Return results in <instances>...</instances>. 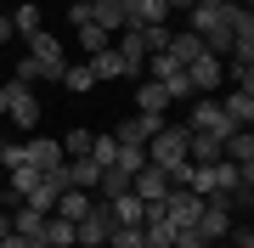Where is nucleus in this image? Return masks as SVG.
<instances>
[{"label":"nucleus","instance_id":"f257e3e1","mask_svg":"<svg viewBox=\"0 0 254 248\" xmlns=\"http://www.w3.org/2000/svg\"><path fill=\"white\" fill-rule=\"evenodd\" d=\"M187 28L203 40V51H232V17H226V6H209V0H198V6L187 11Z\"/></svg>","mask_w":254,"mask_h":248},{"label":"nucleus","instance_id":"f03ea898","mask_svg":"<svg viewBox=\"0 0 254 248\" xmlns=\"http://www.w3.org/2000/svg\"><path fill=\"white\" fill-rule=\"evenodd\" d=\"M147 164L164 169V175H175L187 164V124H158L153 136H147Z\"/></svg>","mask_w":254,"mask_h":248},{"label":"nucleus","instance_id":"7ed1b4c3","mask_svg":"<svg viewBox=\"0 0 254 248\" xmlns=\"http://www.w3.org/2000/svg\"><path fill=\"white\" fill-rule=\"evenodd\" d=\"M0 119H11L17 130H34L40 124V96L28 91V85L6 79V85H0Z\"/></svg>","mask_w":254,"mask_h":248},{"label":"nucleus","instance_id":"20e7f679","mask_svg":"<svg viewBox=\"0 0 254 248\" xmlns=\"http://www.w3.org/2000/svg\"><path fill=\"white\" fill-rule=\"evenodd\" d=\"M28 56L40 62V74L63 85V68H68V51H63V34H46V28H34L28 34Z\"/></svg>","mask_w":254,"mask_h":248},{"label":"nucleus","instance_id":"39448f33","mask_svg":"<svg viewBox=\"0 0 254 248\" xmlns=\"http://www.w3.org/2000/svg\"><path fill=\"white\" fill-rule=\"evenodd\" d=\"M232 130H237V124L220 113V101H192V113H187V136H215V141H226Z\"/></svg>","mask_w":254,"mask_h":248},{"label":"nucleus","instance_id":"423d86ee","mask_svg":"<svg viewBox=\"0 0 254 248\" xmlns=\"http://www.w3.org/2000/svg\"><path fill=\"white\" fill-rule=\"evenodd\" d=\"M198 192H187V186H170V192H164L158 198V209H164V220H170L175 231H192V226H198Z\"/></svg>","mask_w":254,"mask_h":248},{"label":"nucleus","instance_id":"0eeeda50","mask_svg":"<svg viewBox=\"0 0 254 248\" xmlns=\"http://www.w3.org/2000/svg\"><path fill=\"white\" fill-rule=\"evenodd\" d=\"M187 85H192V96H209V91H220V85H226V62H220L215 51L192 56V62H187Z\"/></svg>","mask_w":254,"mask_h":248},{"label":"nucleus","instance_id":"6e6552de","mask_svg":"<svg viewBox=\"0 0 254 248\" xmlns=\"http://www.w3.org/2000/svg\"><path fill=\"white\" fill-rule=\"evenodd\" d=\"M113 56H119V68H125V79H141V68H147L141 28H119V34H113Z\"/></svg>","mask_w":254,"mask_h":248},{"label":"nucleus","instance_id":"1a4fd4ad","mask_svg":"<svg viewBox=\"0 0 254 248\" xmlns=\"http://www.w3.org/2000/svg\"><path fill=\"white\" fill-rule=\"evenodd\" d=\"M23 164L40 169V175H51V169L68 164V152H63V141H51V136H28L23 141Z\"/></svg>","mask_w":254,"mask_h":248},{"label":"nucleus","instance_id":"9d476101","mask_svg":"<svg viewBox=\"0 0 254 248\" xmlns=\"http://www.w3.org/2000/svg\"><path fill=\"white\" fill-rule=\"evenodd\" d=\"M108 237H113V220H108L102 203L85 214V220H73V248H108Z\"/></svg>","mask_w":254,"mask_h":248},{"label":"nucleus","instance_id":"9b49d317","mask_svg":"<svg viewBox=\"0 0 254 248\" xmlns=\"http://www.w3.org/2000/svg\"><path fill=\"white\" fill-rule=\"evenodd\" d=\"M158 124H164V119H147V113H130V119H119V124L108 130V136L119 141V147H147V136H153Z\"/></svg>","mask_w":254,"mask_h":248},{"label":"nucleus","instance_id":"f8f14e48","mask_svg":"<svg viewBox=\"0 0 254 248\" xmlns=\"http://www.w3.org/2000/svg\"><path fill=\"white\" fill-rule=\"evenodd\" d=\"M130 192H136L141 203H158L164 192H170V175H164V169H153V164H141L136 175H130Z\"/></svg>","mask_w":254,"mask_h":248},{"label":"nucleus","instance_id":"ddd939ff","mask_svg":"<svg viewBox=\"0 0 254 248\" xmlns=\"http://www.w3.org/2000/svg\"><path fill=\"white\" fill-rule=\"evenodd\" d=\"M102 209H108V220H113V226H141L147 203H141L136 192H119V198H108V203H102Z\"/></svg>","mask_w":254,"mask_h":248},{"label":"nucleus","instance_id":"4468645a","mask_svg":"<svg viewBox=\"0 0 254 248\" xmlns=\"http://www.w3.org/2000/svg\"><path fill=\"white\" fill-rule=\"evenodd\" d=\"M164 107H170V91H164L158 79H136V113H147V119H158Z\"/></svg>","mask_w":254,"mask_h":248},{"label":"nucleus","instance_id":"2eb2a0df","mask_svg":"<svg viewBox=\"0 0 254 248\" xmlns=\"http://www.w3.org/2000/svg\"><path fill=\"white\" fill-rule=\"evenodd\" d=\"M91 209H96V192H79V186H68V192L57 198V209H51V214H63V220H85Z\"/></svg>","mask_w":254,"mask_h":248},{"label":"nucleus","instance_id":"dca6fc26","mask_svg":"<svg viewBox=\"0 0 254 248\" xmlns=\"http://www.w3.org/2000/svg\"><path fill=\"white\" fill-rule=\"evenodd\" d=\"M220 113H226L237 130H249V124H254V91H232V96H220Z\"/></svg>","mask_w":254,"mask_h":248},{"label":"nucleus","instance_id":"f3484780","mask_svg":"<svg viewBox=\"0 0 254 248\" xmlns=\"http://www.w3.org/2000/svg\"><path fill=\"white\" fill-rule=\"evenodd\" d=\"M85 6H91V23L96 28H108V34L125 28V0H85Z\"/></svg>","mask_w":254,"mask_h":248},{"label":"nucleus","instance_id":"a211bd4d","mask_svg":"<svg viewBox=\"0 0 254 248\" xmlns=\"http://www.w3.org/2000/svg\"><path fill=\"white\" fill-rule=\"evenodd\" d=\"M220 158H232V164L254 169V136H249V130H232V136L220 141Z\"/></svg>","mask_w":254,"mask_h":248},{"label":"nucleus","instance_id":"6ab92c4d","mask_svg":"<svg viewBox=\"0 0 254 248\" xmlns=\"http://www.w3.org/2000/svg\"><path fill=\"white\" fill-rule=\"evenodd\" d=\"M40 248H73V220L46 214V226H40Z\"/></svg>","mask_w":254,"mask_h":248},{"label":"nucleus","instance_id":"aec40b11","mask_svg":"<svg viewBox=\"0 0 254 248\" xmlns=\"http://www.w3.org/2000/svg\"><path fill=\"white\" fill-rule=\"evenodd\" d=\"M40 226H46V214L28 209V203H17V214H11V231H17V237H28V243H40Z\"/></svg>","mask_w":254,"mask_h":248},{"label":"nucleus","instance_id":"412c9836","mask_svg":"<svg viewBox=\"0 0 254 248\" xmlns=\"http://www.w3.org/2000/svg\"><path fill=\"white\" fill-rule=\"evenodd\" d=\"M85 68H91L96 79H125V68H119V56H113V46H102V51H91V56H85Z\"/></svg>","mask_w":254,"mask_h":248},{"label":"nucleus","instance_id":"4be33fe9","mask_svg":"<svg viewBox=\"0 0 254 248\" xmlns=\"http://www.w3.org/2000/svg\"><path fill=\"white\" fill-rule=\"evenodd\" d=\"M63 91H68V96H85V91H96V74H91L85 62H68V68H63Z\"/></svg>","mask_w":254,"mask_h":248},{"label":"nucleus","instance_id":"5701e85b","mask_svg":"<svg viewBox=\"0 0 254 248\" xmlns=\"http://www.w3.org/2000/svg\"><path fill=\"white\" fill-rule=\"evenodd\" d=\"M164 51H170V56H175V62H181V68H187V62H192V56H203V40H198V34H192V28H187V34H170V46H164Z\"/></svg>","mask_w":254,"mask_h":248},{"label":"nucleus","instance_id":"b1692460","mask_svg":"<svg viewBox=\"0 0 254 248\" xmlns=\"http://www.w3.org/2000/svg\"><path fill=\"white\" fill-rule=\"evenodd\" d=\"M73 40L85 46V56L102 51V46H113V34H108V28H96V23H79V28H73Z\"/></svg>","mask_w":254,"mask_h":248},{"label":"nucleus","instance_id":"393cba45","mask_svg":"<svg viewBox=\"0 0 254 248\" xmlns=\"http://www.w3.org/2000/svg\"><path fill=\"white\" fill-rule=\"evenodd\" d=\"M11 28H17V34L28 40V34H34V28H46V23H40V6H34V0H23V6L17 11H11Z\"/></svg>","mask_w":254,"mask_h":248},{"label":"nucleus","instance_id":"a878e982","mask_svg":"<svg viewBox=\"0 0 254 248\" xmlns=\"http://www.w3.org/2000/svg\"><path fill=\"white\" fill-rule=\"evenodd\" d=\"M108 248H147V243H141V226H113Z\"/></svg>","mask_w":254,"mask_h":248},{"label":"nucleus","instance_id":"bb28decb","mask_svg":"<svg viewBox=\"0 0 254 248\" xmlns=\"http://www.w3.org/2000/svg\"><path fill=\"white\" fill-rule=\"evenodd\" d=\"M63 152L68 158H85V152H91V130H68V136H63Z\"/></svg>","mask_w":254,"mask_h":248},{"label":"nucleus","instance_id":"cd10ccee","mask_svg":"<svg viewBox=\"0 0 254 248\" xmlns=\"http://www.w3.org/2000/svg\"><path fill=\"white\" fill-rule=\"evenodd\" d=\"M6 79H17V85H28V91H34L46 74H40V62H34V56H23V62H17V74H6Z\"/></svg>","mask_w":254,"mask_h":248},{"label":"nucleus","instance_id":"c85d7f7f","mask_svg":"<svg viewBox=\"0 0 254 248\" xmlns=\"http://www.w3.org/2000/svg\"><path fill=\"white\" fill-rule=\"evenodd\" d=\"M113 152H119V141H113V136H91V158H96L102 169L113 164Z\"/></svg>","mask_w":254,"mask_h":248},{"label":"nucleus","instance_id":"c756f323","mask_svg":"<svg viewBox=\"0 0 254 248\" xmlns=\"http://www.w3.org/2000/svg\"><path fill=\"white\" fill-rule=\"evenodd\" d=\"M170 248H209V243L198 237V231H175V243H170Z\"/></svg>","mask_w":254,"mask_h":248},{"label":"nucleus","instance_id":"7c9ffc66","mask_svg":"<svg viewBox=\"0 0 254 248\" xmlns=\"http://www.w3.org/2000/svg\"><path fill=\"white\" fill-rule=\"evenodd\" d=\"M68 23H73V28H79V23H91V6H85V0H73V6H68Z\"/></svg>","mask_w":254,"mask_h":248},{"label":"nucleus","instance_id":"2f4dec72","mask_svg":"<svg viewBox=\"0 0 254 248\" xmlns=\"http://www.w3.org/2000/svg\"><path fill=\"white\" fill-rule=\"evenodd\" d=\"M0 248H40V243H28V237H17V231H6V237H0Z\"/></svg>","mask_w":254,"mask_h":248},{"label":"nucleus","instance_id":"473e14b6","mask_svg":"<svg viewBox=\"0 0 254 248\" xmlns=\"http://www.w3.org/2000/svg\"><path fill=\"white\" fill-rule=\"evenodd\" d=\"M11 40H17V28H11V17L0 11V46H11Z\"/></svg>","mask_w":254,"mask_h":248},{"label":"nucleus","instance_id":"72a5a7b5","mask_svg":"<svg viewBox=\"0 0 254 248\" xmlns=\"http://www.w3.org/2000/svg\"><path fill=\"white\" fill-rule=\"evenodd\" d=\"M11 209V192H6V186H0V214H6Z\"/></svg>","mask_w":254,"mask_h":248},{"label":"nucleus","instance_id":"f704fd0d","mask_svg":"<svg viewBox=\"0 0 254 248\" xmlns=\"http://www.w3.org/2000/svg\"><path fill=\"white\" fill-rule=\"evenodd\" d=\"M6 231H11V214H0V237H6Z\"/></svg>","mask_w":254,"mask_h":248},{"label":"nucleus","instance_id":"c9c22d12","mask_svg":"<svg viewBox=\"0 0 254 248\" xmlns=\"http://www.w3.org/2000/svg\"><path fill=\"white\" fill-rule=\"evenodd\" d=\"M209 6H237V0H209Z\"/></svg>","mask_w":254,"mask_h":248},{"label":"nucleus","instance_id":"e433bc0d","mask_svg":"<svg viewBox=\"0 0 254 248\" xmlns=\"http://www.w3.org/2000/svg\"><path fill=\"white\" fill-rule=\"evenodd\" d=\"M209 248H232V243H226V237H220V243H209Z\"/></svg>","mask_w":254,"mask_h":248},{"label":"nucleus","instance_id":"4c0bfd02","mask_svg":"<svg viewBox=\"0 0 254 248\" xmlns=\"http://www.w3.org/2000/svg\"><path fill=\"white\" fill-rule=\"evenodd\" d=\"M0 85H6V68H0Z\"/></svg>","mask_w":254,"mask_h":248}]
</instances>
